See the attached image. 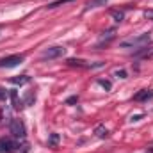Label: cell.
Here are the masks:
<instances>
[{
  "label": "cell",
  "mask_w": 153,
  "mask_h": 153,
  "mask_svg": "<svg viewBox=\"0 0 153 153\" xmlns=\"http://www.w3.org/2000/svg\"><path fill=\"white\" fill-rule=\"evenodd\" d=\"M146 153H153V148H150V150H148V152H146Z\"/></svg>",
  "instance_id": "obj_22"
},
{
  "label": "cell",
  "mask_w": 153,
  "mask_h": 153,
  "mask_svg": "<svg viewBox=\"0 0 153 153\" xmlns=\"http://www.w3.org/2000/svg\"><path fill=\"white\" fill-rule=\"evenodd\" d=\"M57 143H59V135L57 134H52L50 135V141H48V146H55Z\"/></svg>",
  "instance_id": "obj_15"
},
{
  "label": "cell",
  "mask_w": 153,
  "mask_h": 153,
  "mask_svg": "<svg viewBox=\"0 0 153 153\" xmlns=\"http://www.w3.org/2000/svg\"><path fill=\"white\" fill-rule=\"evenodd\" d=\"M66 62L70 66H78V68H84L85 66V61H82V59H68Z\"/></svg>",
  "instance_id": "obj_12"
},
{
  "label": "cell",
  "mask_w": 153,
  "mask_h": 153,
  "mask_svg": "<svg viewBox=\"0 0 153 153\" xmlns=\"http://www.w3.org/2000/svg\"><path fill=\"white\" fill-rule=\"evenodd\" d=\"M144 16H146L148 20H153V9H148V11H144Z\"/></svg>",
  "instance_id": "obj_20"
},
{
  "label": "cell",
  "mask_w": 153,
  "mask_h": 153,
  "mask_svg": "<svg viewBox=\"0 0 153 153\" xmlns=\"http://www.w3.org/2000/svg\"><path fill=\"white\" fill-rule=\"evenodd\" d=\"M68 2H73V0H55L53 4H50L48 7H59V5H62V4H68Z\"/></svg>",
  "instance_id": "obj_16"
},
{
  "label": "cell",
  "mask_w": 153,
  "mask_h": 153,
  "mask_svg": "<svg viewBox=\"0 0 153 153\" xmlns=\"http://www.w3.org/2000/svg\"><path fill=\"white\" fill-rule=\"evenodd\" d=\"M98 84H100V85H102L105 91H111V89H112V84H111L109 80H103V78H100V80H98Z\"/></svg>",
  "instance_id": "obj_14"
},
{
  "label": "cell",
  "mask_w": 153,
  "mask_h": 153,
  "mask_svg": "<svg viewBox=\"0 0 153 153\" xmlns=\"http://www.w3.org/2000/svg\"><path fill=\"white\" fill-rule=\"evenodd\" d=\"M36 102V96L34 94H29L27 98H25V105H30V103H34Z\"/></svg>",
  "instance_id": "obj_17"
},
{
  "label": "cell",
  "mask_w": 153,
  "mask_h": 153,
  "mask_svg": "<svg viewBox=\"0 0 153 153\" xmlns=\"http://www.w3.org/2000/svg\"><path fill=\"white\" fill-rule=\"evenodd\" d=\"M114 75L117 76V78H126V71H125V70H117Z\"/></svg>",
  "instance_id": "obj_18"
},
{
  "label": "cell",
  "mask_w": 153,
  "mask_h": 153,
  "mask_svg": "<svg viewBox=\"0 0 153 153\" xmlns=\"http://www.w3.org/2000/svg\"><path fill=\"white\" fill-rule=\"evenodd\" d=\"M14 143H16V141H13V139H9V137H2V139H0V153H13Z\"/></svg>",
  "instance_id": "obj_5"
},
{
  "label": "cell",
  "mask_w": 153,
  "mask_h": 153,
  "mask_svg": "<svg viewBox=\"0 0 153 153\" xmlns=\"http://www.w3.org/2000/svg\"><path fill=\"white\" fill-rule=\"evenodd\" d=\"M5 96H7V93H5V91H4V89H2V87H0V100H4V98H5Z\"/></svg>",
  "instance_id": "obj_21"
},
{
  "label": "cell",
  "mask_w": 153,
  "mask_h": 153,
  "mask_svg": "<svg viewBox=\"0 0 153 153\" xmlns=\"http://www.w3.org/2000/svg\"><path fill=\"white\" fill-rule=\"evenodd\" d=\"M9 128H11V134H13L16 139H25L27 130H25V125H23L22 119H13L11 125H9Z\"/></svg>",
  "instance_id": "obj_2"
},
{
  "label": "cell",
  "mask_w": 153,
  "mask_h": 153,
  "mask_svg": "<svg viewBox=\"0 0 153 153\" xmlns=\"http://www.w3.org/2000/svg\"><path fill=\"white\" fill-rule=\"evenodd\" d=\"M11 100H13V107H14L16 111H18V109H22V107L25 105L23 102H20V100H18V93H16V91H11Z\"/></svg>",
  "instance_id": "obj_11"
},
{
  "label": "cell",
  "mask_w": 153,
  "mask_h": 153,
  "mask_svg": "<svg viewBox=\"0 0 153 153\" xmlns=\"http://www.w3.org/2000/svg\"><path fill=\"white\" fill-rule=\"evenodd\" d=\"M111 14H112V18H114L116 22H123V18H125L123 11H111Z\"/></svg>",
  "instance_id": "obj_13"
},
{
  "label": "cell",
  "mask_w": 153,
  "mask_h": 153,
  "mask_svg": "<svg viewBox=\"0 0 153 153\" xmlns=\"http://www.w3.org/2000/svg\"><path fill=\"white\" fill-rule=\"evenodd\" d=\"M134 55H135V57H144V59H146V57H152L153 55V48L152 46H148V48L143 46V48H139V52H135Z\"/></svg>",
  "instance_id": "obj_9"
},
{
  "label": "cell",
  "mask_w": 153,
  "mask_h": 153,
  "mask_svg": "<svg viewBox=\"0 0 153 153\" xmlns=\"http://www.w3.org/2000/svg\"><path fill=\"white\" fill-rule=\"evenodd\" d=\"M152 43V36L148 32L144 34H139V36H132V38H126L119 43V48H143V46H148Z\"/></svg>",
  "instance_id": "obj_1"
},
{
  "label": "cell",
  "mask_w": 153,
  "mask_h": 153,
  "mask_svg": "<svg viewBox=\"0 0 153 153\" xmlns=\"http://www.w3.org/2000/svg\"><path fill=\"white\" fill-rule=\"evenodd\" d=\"M94 134H96V137H100V139H105V137H109V130H107L103 125H98V126L94 128Z\"/></svg>",
  "instance_id": "obj_10"
},
{
  "label": "cell",
  "mask_w": 153,
  "mask_h": 153,
  "mask_svg": "<svg viewBox=\"0 0 153 153\" xmlns=\"http://www.w3.org/2000/svg\"><path fill=\"white\" fill-rule=\"evenodd\" d=\"M153 98V89H141L137 94H134L135 102H148Z\"/></svg>",
  "instance_id": "obj_6"
},
{
  "label": "cell",
  "mask_w": 153,
  "mask_h": 153,
  "mask_svg": "<svg viewBox=\"0 0 153 153\" xmlns=\"http://www.w3.org/2000/svg\"><path fill=\"white\" fill-rule=\"evenodd\" d=\"M66 53V48L64 46H50V48H46L43 53H41V59H59V57H62Z\"/></svg>",
  "instance_id": "obj_3"
},
{
  "label": "cell",
  "mask_w": 153,
  "mask_h": 153,
  "mask_svg": "<svg viewBox=\"0 0 153 153\" xmlns=\"http://www.w3.org/2000/svg\"><path fill=\"white\" fill-rule=\"evenodd\" d=\"M9 82H11V84H14V85H23V84H27V82H30V76H29V75H18V76H11V78H9Z\"/></svg>",
  "instance_id": "obj_8"
},
{
  "label": "cell",
  "mask_w": 153,
  "mask_h": 153,
  "mask_svg": "<svg viewBox=\"0 0 153 153\" xmlns=\"http://www.w3.org/2000/svg\"><path fill=\"white\" fill-rule=\"evenodd\" d=\"M23 55H9V57H4L0 59V68H14L18 66L20 62H23Z\"/></svg>",
  "instance_id": "obj_4"
},
{
  "label": "cell",
  "mask_w": 153,
  "mask_h": 153,
  "mask_svg": "<svg viewBox=\"0 0 153 153\" xmlns=\"http://www.w3.org/2000/svg\"><path fill=\"white\" fill-rule=\"evenodd\" d=\"M76 102H78V96H70V98L66 100V103H68V105H71V103H76Z\"/></svg>",
  "instance_id": "obj_19"
},
{
  "label": "cell",
  "mask_w": 153,
  "mask_h": 153,
  "mask_svg": "<svg viewBox=\"0 0 153 153\" xmlns=\"http://www.w3.org/2000/svg\"><path fill=\"white\" fill-rule=\"evenodd\" d=\"M29 150H30L29 143H25L23 139H18V141L14 143V150H13V153H29Z\"/></svg>",
  "instance_id": "obj_7"
}]
</instances>
